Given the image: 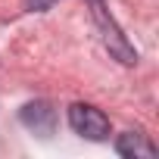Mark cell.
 <instances>
[{
	"mask_svg": "<svg viewBox=\"0 0 159 159\" xmlns=\"http://www.w3.org/2000/svg\"><path fill=\"white\" fill-rule=\"evenodd\" d=\"M69 125L78 137L84 140H109V119L103 109L91 106V103H72L69 106Z\"/></svg>",
	"mask_w": 159,
	"mask_h": 159,
	"instance_id": "7a4b0ae2",
	"label": "cell"
},
{
	"mask_svg": "<svg viewBox=\"0 0 159 159\" xmlns=\"http://www.w3.org/2000/svg\"><path fill=\"white\" fill-rule=\"evenodd\" d=\"M116 153L125 159H137V156H156V147L147 140V134L140 131H125L116 137Z\"/></svg>",
	"mask_w": 159,
	"mask_h": 159,
	"instance_id": "277c9868",
	"label": "cell"
},
{
	"mask_svg": "<svg viewBox=\"0 0 159 159\" xmlns=\"http://www.w3.org/2000/svg\"><path fill=\"white\" fill-rule=\"evenodd\" d=\"M19 122H22L31 134L50 137V134L56 131V109H53V103H47V100H31V103H25V106L19 109Z\"/></svg>",
	"mask_w": 159,
	"mask_h": 159,
	"instance_id": "3957f363",
	"label": "cell"
},
{
	"mask_svg": "<svg viewBox=\"0 0 159 159\" xmlns=\"http://www.w3.org/2000/svg\"><path fill=\"white\" fill-rule=\"evenodd\" d=\"M88 7H91V16H94V22H97V31H100V41L106 44V50H109L119 62L134 66V62H137V50L131 47V41L125 38V31L119 28V22L109 16L106 3H103V0H88Z\"/></svg>",
	"mask_w": 159,
	"mask_h": 159,
	"instance_id": "6da1fadb",
	"label": "cell"
},
{
	"mask_svg": "<svg viewBox=\"0 0 159 159\" xmlns=\"http://www.w3.org/2000/svg\"><path fill=\"white\" fill-rule=\"evenodd\" d=\"M53 3H56V0H25V7H28L31 13H47Z\"/></svg>",
	"mask_w": 159,
	"mask_h": 159,
	"instance_id": "5b68a950",
	"label": "cell"
}]
</instances>
